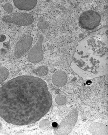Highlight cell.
Instances as JSON below:
<instances>
[{
    "label": "cell",
    "instance_id": "3957f363",
    "mask_svg": "<svg viewBox=\"0 0 108 135\" xmlns=\"http://www.w3.org/2000/svg\"><path fill=\"white\" fill-rule=\"evenodd\" d=\"M78 112L76 108L73 109L65 117L60 125L55 129L54 133L56 135L70 134L78 120Z\"/></svg>",
    "mask_w": 108,
    "mask_h": 135
},
{
    "label": "cell",
    "instance_id": "8fae6325",
    "mask_svg": "<svg viewBox=\"0 0 108 135\" xmlns=\"http://www.w3.org/2000/svg\"><path fill=\"white\" fill-rule=\"evenodd\" d=\"M33 73L39 76H46L48 73V69L46 66H40L34 70Z\"/></svg>",
    "mask_w": 108,
    "mask_h": 135
},
{
    "label": "cell",
    "instance_id": "5b68a950",
    "mask_svg": "<svg viewBox=\"0 0 108 135\" xmlns=\"http://www.w3.org/2000/svg\"><path fill=\"white\" fill-rule=\"evenodd\" d=\"M2 20L6 23L19 26H28L34 21L32 15L26 13H15L4 15Z\"/></svg>",
    "mask_w": 108,
    "mask_h": 135
},
{
    "label": "cell",
    "instance_id": "5bb4252c",
    "mask_svg": "<svg viewBox=\"0 0 108 135\" xmlns=\"http://www.w3.org/2000/svg\"><path fill=\"white\" fill-rule=\"evenodd\" d=\"M50 125V121L47 119H45L41 120L39 123V127L42 130H46Z\"/></svg>",
    "mask_w": 108,
    "mask_h": 135
},
{
    "label": "cell",
    "instance_id": "9a60e30c",
    "mask_svg": "<svg viewBox=\"0 0 108 135\" xmlns=\"http://www.w3.org/2000/svg\"><path fill=\"white\" fill-rule=\"evenodd\" d=\"M3 9L6 12L8 13L12 14L13 12V6L12 4L7 3H6L3 6Z\"/></svg>",
    "mask_w": 108,
    "mask_h": 135
},
{
    "label": "cell",
    "instance_id": "9c48e42d",
    "mask_svg": "<svg viewBox=\"0 0 108 135\" xmlns=\"http://www.w3.org/2000/svg\"><path fill=\"white\" fill-rule=\"evenodd\" d=\"M13 2L19 10L29 11L36 7L37 0H13Z\"/></svg>",
    "mask_w": 108,
    "mask_h": 135
},
{
    "label": "cell",
    "instance_id": "6da1fadb",
    "mask_svg": "<svg viewBox=\"0 0 108 135\" xmlns=\"http://www.w3.org/2000/svg\"><path fill=\"white\" fill-rule=\"evenodd\" d=\"M52 104L47 83L37 77L18 76L0 88V116L11 124L24 126L37 122Z\"/></svg>",
    "mask_w": 108,
    "mask_h": 135
},
{
    "label": "cell",
    "instance_id": "8992f818",
    "mask_svg": "<svg viewBox=\"0 0 108 135\" xmlns=\"http://www.w3.org/2000/svg\"><path fill=\"white\" fill-rule=\"evenodd\" d=\"M43 41L44 37L42 35H40L35 46L30 50L28 54V60L31 63H37L43 60L44 57V52L42 48Z\"/></svg>",
    "mask_w": 108,
    "mask_h": 135
},
{
    "label": "cell",
    "instance_id": "7a4b0ae2",
    "mask_svg": "<svg viewBox=\"0 0 108 135\" xmlns=\"http://www.w3.org/2000/svg\"><path fill=\"white\" fill-rule=\"evenodd\" d=\"M107 27L91 32L80 41L70 64L83 80H89L108 74Z\"/></svg>",
    "mask_w": 108,
    "mask_h": 135
},
{
    "label": "cell",
    "instance_id": "30bf717a",
    "mask_svg": "<svg viewBox=\"0 0 108 135\" xmlns=\"http://www.w3.org/2000/svg\"><path fill=\"white\" fill-rule=\"evenodd\" d=\"M89 131L95 135H107L108 127L104 124L94 122L91 124L89 127Z\"/></svg>",
    "mask_w": 108,
    "mask_h": 135
},
{
    "label": "cell",
    "instance_id": "4fadbf2b",
    "mask_svg": "<svg viewBox=\"0 0 108 135\" xmlns=\"http://www.w3.org/2000/svg\"><path fill=\"white\" fill-rule=\"evenodd\" d=\"M55 102L59 105H62L67 102V97L66 96L60 95L56 97Z\"/></svg>",
    "mask_w": 108,
    "mask_h": 135
},
{
    "label": "cell",
    "instance_id": "277c9868",
    "mask_svg": "<svg viewBox=\"0 0 108 135\" xmlns=\"http://www.w3.org/2000/svg\"><path fill=\"white\" fill-rule=\"evenodd\" d=\"M101 21L100 14L95 10H89L80 15L78 23L80 27L85 30H93L98 27Z\"/></svg>",
    "mask_w": 108,
    "mask_h": 135
},
{
    "label": "cell",
    "instance_id": "52a82bcc",
    "mask_svg": "<svg viewBox=\"0 0 108 135\" xmlns=\"http://www.w3.org/2000/svg\"><path fill=\"white\" fill-rule=\"evenodd\" d=\"M33 38L30 35H24L16 43L14 51L16 59H19L27 52L31 47Z\"/></svg>",
    "mask_w": 108,
    "mask_h": 135
},
{
    "label": "cell",
    "instance_id": "7c38bea8",
    "mask_svg": "<svg viewBox=\"0 0 108 135\" xmlns=\"http://www.w3.org/2000/svg\"><path fill=\"white\" fill-rule=\"evenodd\" d=\"M9 75L8 70L4 66L0 67V84L2 83L7 79Z\"/></svg>",
    "mask_w": 108,
    "mask_h": 135
},
{
    "label": "cell",
    "instance_id": "e0dca14e",
    "mask_svg": "<svg viewBox=\"0 0 108 135\" xmlns=\"http://www.w3.org/2000/svg\"><path fill=\"white\" fill-rule=\"evenodd\" d=\"M9 41V37L4 33L0 34V43H8Z\"/></svg>",
    "mask_w": 108,
    "mask_h": 135
},
{
    "label": "cell",
    "instance_id": "2e32d148",
    "mask_svg": "<svg viewBox=\"0 0 108 135\" xmlns=\"http://www.w3.org/2000/svg\"><path fill=\"white\" fill-rule=\"evenodd\" d=\"M37 27L41 29H45L49 27V23L47 21H42L37 23Z\"/></svg>",
    "mask_w": 108,
    "mask_h": 135
},
{
    "label": "cell",
    "instance_id": "ac0fdd59",
    "mask_svg": "<svg viewBox=\"0 0 108 135\" xmlns=\"http://www.w3.org/2000/svg\"><path fill=\"white\" fill-rule=\"evenodd\" d=\"M2 129V125L1 123L0 122V130H1Z\"/></svg>",
    "mask_w": 108,
    "mask_h": 135
},
{
    "label": "cell",
    "instance_id": "ba28073f",
    "mask_svg": "<svg viewBox=\"0 0 108 135\" xmlns=\"http://www.w3.org/2000/svg\"><path fill=\"white\" fill-rule=\"evenodd\" d=\"M51 81L52 83L55 86L58 87H63L67 83V74L63 71H57L52 76Z\"/></svg>",
    "mask_w": 108,
    "mask_h": 135
}]
</instances>
